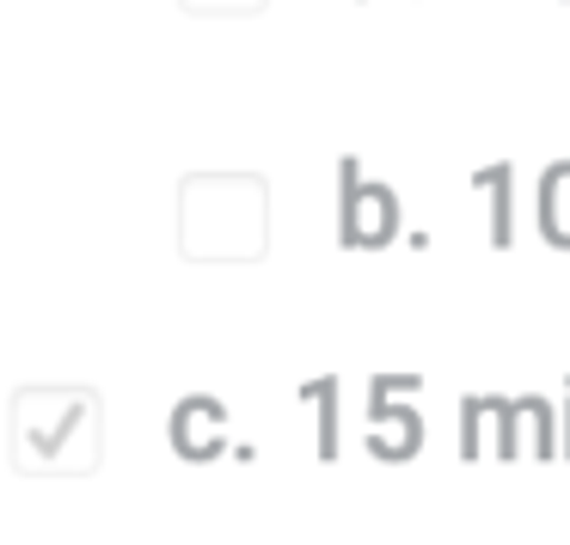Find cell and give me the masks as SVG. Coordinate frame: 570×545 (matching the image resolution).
Instances as JSON below:
<instances>
[{
    "label": "cell",
    "instance_id": "obj_1",
    "mask_svg": "<svg viewBox=\"0 0 570 545\" xmlns=\"http://www.w3.org/2000/svg\"><path fill=\"white\" fill-rule=\"evenodd\" d=\"M393 234H399V197L344 160V172H337V246L374 251L393 246Z\"/></svg>",
    "mask_w": 570,
    "mask_h": 545
},
{
    "label": "cell",
    "instance_id": "obj_2",
    "mask_svg": "<svg viewBox=\"0 0 570 545\" xmlns=\"http://www.w3.org/2000/svg\"><path fill=\"white\" fill-rule=\"evenodd\" d=\"M484 423H491V454L497 459H552L564 454V435L546 398H484Z\"/></svg>",
    "mask_w": 570,
    "mask_h": 545
},
{
    "label": "cell",
    "instance_id": "obj_3",
    "mask_svg": "<svg viewBox=\"0 0 570 545\" xmlns=\"http://www.w3.org/2000/svg\"><path fill=\"white\" fill-rule=\"evenodd\" d=\"M411 386H417V374H374V386H368V454L374 459H411L423 447V417L411 405H393Z\"/></svg>",
    "mask_w": 570,
    "mask_h": 545
},
{
    "label": "cell",
    "instance_id": "obj_4",
    "mask_svg": "<svg viewBox=\"0 0 570 545\" xmlns=\"http://www.w3.org/2000/svg\"><path fill=\"white\" fill-rule=\"evenodd\" d=\"M166 429H173L178 459H190V466H209V459L227 454V410H222V398H209V393L178 398Z\"/></svg>",
    "mask_w": 570,
    "mask_h": 545
},
{
    "label": "cell",
    "instance_id": "obj_5",
    "mask_svg": "<svg viewBox=\"0 0 570 545\" xmlns=\"http://www.w3.org/2000/svg\"><path fill=\"white\" fill-rule=\"evenodd\" d=\"M533 221H540L546 246L570 251V160H552L540 172V190H533Z\"/></svg>",
    "mask_w": 570,
    "mask_h": 545
},
{
    "label": "cell",
    "instance_id": "obj_6",
    "mask_svg": "<svg viewBox=\"0 0 570 545\" xmlns=\"http://www.w3.org/2000/svg\"><path fill=\"white\" fill-rule=\"evenodd\" d=\"M509 166H484L479 172V190L491 197V246H509L515 239V215H509Z\"/></svg>",
    "mask_w": 570,
    "mask_h": 545
},
{
    "label": "cell",
    "instance_id": "obj_7",
    "mask_svg": "<svg viewBox=\"0 0 570 545\" xmlns=\"http://www.w3.org/2000/svg\"><path fill=\"white\" fill-rule=\"evenodd\" d=\"M301 398L320 405V459H337V447H344V435H337V380L332 374H325V380H307Z\"/></svg>",
    "mask_w": 570,
    "mask_h": 545
},
{
    "label": "cell",
    "instance_id": "obj_8",
    "mask_svg": "<svg viewBox=\"0 0 570 545\" xmlns=\"http://www.w3.org/2000/svg\"><path fill=\"white\" fill-rule=\"evenodd\" d=\"M484 398L472 393V398H460V459H484L491 454V442H484Z\"/></svg>",
    "mask_w": 570,
    "mask_h": 545
},
{
    "label": "cell",
    "instance_id": "obj_9",
    "mask_svg": "<svg viewBox=\"0 0 570 545\" xmlns=\"http://www.w3.org/2000/svg\"><path fill=\"white\" fill-rule=\"evenodd\" d=\"M564 459H570V398H564Z\"/></svg>",
    "mask_w": 570,
    "mask_h": 545
}]
</instances>
